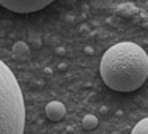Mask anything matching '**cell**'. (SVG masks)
Returning a JSON list of instances; mask_svg holds the SVG:
<instances>
[{
	"label": "cell",
	"instance_id": "cell-1",
	"mask_svg": "<svg viewBox=\"0 0 148 134\" xmlns=\"http://www.w3.org/2000/svg\"><path fill=\"white\" fill-rule=\"evenodd\" d=\"M99 73L109 89L129 93L148 77V55L139 44L125 41L109 47L103 55Z\"/></svg>",
	"mask_w": 148,
	"mask_h": 134
},
{
	"label": "cell",
	"instance_id": "cell-2",
	"mask_svg": "<svg viewBox=\"0 0 148 134\" xmlns=\"http://www.w3.org/2000/svg\"><path fill=\"white\" fill-rule=\"evenodd\" d=\"M25 104L13 71L0 60V134H24Z\"/></svg>",
	"mask_w": 148,
	"mask_h": 134
},
{
	"label": "cell",
	"instance_id": "cell-3",
	"mask_svg": "<svg viewBox=\"0 0 148 134\" xmlns=\"http://www.w3.org/2000/svg\"><path fill=\"white\" fill-rule=\"evenodd\" d=\"M52 3V0H0V5L5 6L6 10L19 14H27V13H35L46 8Z\"/></svg>",
	"mask_w": 148,
	"mask_h": 134
},
{
	"label": "cell",
	"instance_id": "cell-4",
	"mask_svg": "<svg viewBox=\"0 0 148 134\" xmlns=\"http://www.w3.org/2000/svg\"><path fill=\"white\" fill-rule=\"evenodd\" d=\"M66 115V107L60 101H52L46 106V117L52 122H60Z\"/></svg>",
	"mask_w": 148,
	"mask_h": 134
},
{
	"label": "cell",
	"instance_id": "cell-5",
	"mask_svg": "<svg viewBox=\"0 0 148 134\" xmlns=\"http://www.w3.org/2000/svg\"><path fill=\"white\" fill-rule=\"evenodd\" d=\"M11 54H13V57H14L16 60H19V62H25V60L30 58V47H29V44L24 43V41H17V43L13 44Z\"/></svg>",
	"mask_w": 148,
	"mask_h": 134
},
{
	"label": "cell",
	"instance_id": "cell-6",
	"mask_svg": "<svg viewBox=\"0 0 148 134\" xmlns=\"http://www.w3.org/2000/svg\"><path fill=\"white\" fill-rule=\"evenodd\" d=\"M98 118L95 117V115H85V117L82 118V128L84 129H87V131H90V129H95V128H98Z\"/></svg>",
	"mask_w": 148,
	"mask_h": 134
},
{
	"label": "cell",
	"instance_id": "cell-7",
	"mask_svg": "<svg viewBox=\"0 0 148 134\" xmlns=\"http://www.w3.org/2000/svg\"><path fill=\"white\" fill-rule=\"evenodd\" d=\"M131 134H148V117L140 120V122L132 128Z\"/></svg>",
	"mask_w": 148,
	"mask_h": 134
},
{
	"label": "cell",
	"instance_id": "cell-8",
	"mask_svg": "<svg viewBox=\"0 0 148 134\" xmlns=\"http://www.w3.org/2000/svg\"><path fill=\"white\" fill-rule=\"evenodd\" d=\"M58 69H66V63H60V65H58Z\"/></svg>",
	"mask_w": 148,
	"mask_h": 134
},
{
	"label": "cell",
	"instance_id": "cell-9",
	"mask_svg": "<svg viewBox=\"0 0 148 134\" xmlns=\"http://www.w3.org/2000/svg\"><path fill=\"white\" fill-rule=\"evenodd\" d=\"M85 52H87V54H93V49H91V47H85Z\"/></svg>",
	"mask_w": 148,
	"mask_h": 134
}]
</instances>
